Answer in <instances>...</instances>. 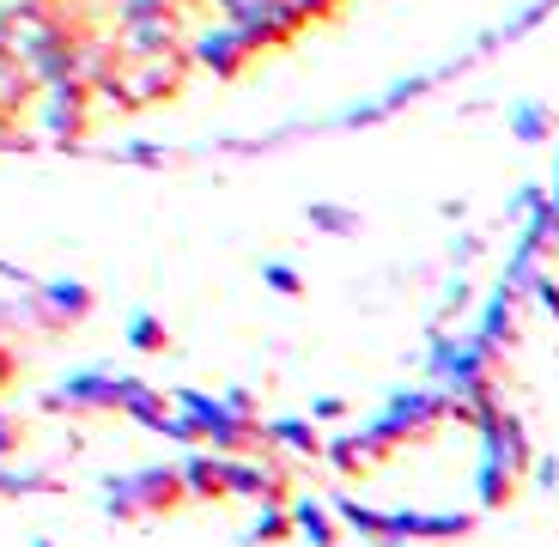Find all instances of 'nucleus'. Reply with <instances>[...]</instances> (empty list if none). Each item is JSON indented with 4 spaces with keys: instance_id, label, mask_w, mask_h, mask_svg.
<instances>
[{
    "instance_id": "obj_1",
    "label": "nucleus",
    "mask_w": 559,
    "mask_h": 547,
    "mask_svg": "<svg viewBox=\"0 0 559 547\" xmlns=\"http://www.w3.org/2000/svg\"><path fill=\"white\" fill-rule=\"evenodd\" d=\"M189 506V480L182 468L153 463V468H134V475H110L104 480V511L122 523H158L170 511Z\"/></svg>"
},
{
    "instance_id": "obj_2",
    "label": "nucleus",
    "mask_w": 559,
    "mask_h": 547,
    "mask_svg": "<svg viewBox=\"0 0 559 547\" xmlns=\"http://www.w3.org/2000/svg\"><path fill=\"white\" fill-rule=\"evenodd\" d=\"M450 414V395H438V390H402V395H390V407H383L378 420L365 426V438H371V450L378 456H390L395 444H407V438H426L438 420Z\"/></svg>"
},
{
    "instance_id": "obj_3",
    "label": "nucleus",
    "mask_w": 559,
    "mask_h": 547,
    "mask_svg": "<svg viewBox=\"0 0 559 547\" xmlns=\"http://www.w3.org/2000/svg\"><path fill=\"white\" fill-rule=\"evenodd\" d=\"M98 310V293L80 281H49L37 286V293H25V305H19V317H25L31 329H43V335H68L73 323H85Z\"/></svg>"
},
{
    "instance_id": "obj_4",
    "label": "nucleus",
    "mask_w": 559,
    "mask_h": 547,
    "mask_svg": "<svg viewBox=\"0 0 559 547\" xmlns=\"http://www.w3.org/2000/svg\"><path fill=\"white\" fill-rule=\"evenodd\" d=\"M122 395H128V378H110V371H73L68 383L43 395L49 414H122Z\"/></svg>"
},
{
    "instance_id": "obj_5",
    "label": "nucleus",
    "mask_w": 559,
    "mask_h": 547,
    "mask_svg": "<svg viewBox=\"0 0 559 547\" xmlns=\"http://www.w3.org/2000/svg\"><path fill=\"white\" fill-rule=\"evenodd\" d=\"M92 110H98V85L92 80H61V85H49V98H43V122H49V134H56L61 146L92 134Z\"/></svg>"
},
{
    "instance_id": "obj_6",
    "label": "nucleus",
    "mask_w": 559,
    "mask_h": 547,
    "mask_svg": "<svg viewBox=\"0 0 559 547\" xmlns=\"http://www.w3.org/2000/svg\"><path fill=\"white\" fill-rule=\"evenodd\" d=\"M231 468V499H255V506H286V487H293V468L280 456H225Z\"/></svg>"
},
{
    "instance_id": "obj_7",
    "label": "nucleus",
    "mask_w": 559,
    "mask_h": 547,
    "mask_svg": "<svg viewBox=\"0 0 559 547\" xmlns=\"http://www.w3.org/2000/svg\"><path fill=\"white\" fill-rule=\"evenodd\" d=\"M189 56H195V68L219 73V80H238V73L255 61V43L243 37L238 25H219V31H201V37L189 43Z\"/></svg>"
},
{
    "instance_id": "obj_8",
    "label": "nucleus",
    "mask_w": 559,
    "mask_h": 547,
    "mask_svg": "<svg viewBox=\"0 0 559 547\" xmlns=\"http://www.w3.org/2000/svg\"><path fill=\"white\" fill-rule=\"evenodd\" d=\"M475 530L468 511H390V542L419 547V542H462Z\"/></svg>"
},
{
    "instance_id": "obj_9",
    "label": "nucleus",
    "mask_w": 559,
    "mask_h": 547,
    "mask_svg": "<svg viewBox=\"0 0 559 547\" xmlns=\"http://www.w3.org/2000/svg\"><path fill=\"white\" fill-rule=\"evenodd\" d=\"M182 480H189V499L195 506H219V499H231V468H225V456H213V450H195V456H182Z\"/></svg>"
},
{
    "instance_id": "obj_10",
    "label": "nucleus",
    "mask_w": 559,
    "mask_h": 547,
    "mask_svg": "<svg viewBox=\"0 0 559 547\" xmlns=\"http://www.w3.org/2000/svg\"><path fill=\"white\" fill-rule=\"evenodd\" d=\"M267 438H274V450H286V456H298V463H317V456H329V444H322L317 420H298V414H286V420H267Z\"/></svg>"
},
{
    "instance_id": "obj_11",
    "label": "nucleus",
    "mask_w": 559,
    "mask_h": 547,
    "mask_svg": "<svg viewBox=\"0 0 559 547\" xmlns=\"http://www.w3.org/2000/svg\"><path fill=\"white\" fill-rule=\"evenodd\" d=\"M322 463L335 468V475H371V463H383V456L371 450L365 432H347V438H329V456Z\"/></svg>"
},
{
    "instance_id": "obj_12",
    "label": "nucleus",
    "mask_w": 559,
    "mask_h": 547,
    "mask_svg": "<svg viewBox=\"0 0 559 547\" xmlns=\"http://www.w3.org/2000/svg\"><path fill=\"white\" fill-rule=\"evenodd\" d=\"M293 518H298V535H305L310 547H335V542H341L335 506H317V499H293Z\"/></svg>"
},
{
    "instance_id": "obj_13",
    "label": "nucleus",
    "mask_w": 559,
    "mask_h": 547,
    "mask_svg": "<svg viewBox=\"0 0 559 547\" xmlns=\"http://www.w3.org/2000/svg\"><path fill=\"white\" fill-rule=\"evenodd\" d=\"M128 347L146 353V359L170 353V323H165V317H153V310H134V317H128Z\"/></svg>"
},
{
    "instance_id": "obj_14",
    "label": "nucleus",
    "mask_w": 559,
    "mask_h": 547,
    "mask_svg": "<svg viewBox=\"0 0 559 547\" xmlns=\"http://www.w3.org/2000/svg\"><path fill=\"white\" fill-rule=\"evenodd\" d=\"M293 535H298V518H293V506H262V511H255V530H250V542H255V547L293 542Z\"/></svg>"
},
{
    "instance_id": "obj_15",
    "label": "nucleus",
    "mask_w": 559,
    "mask_h": 547,
    "mask_svg": "<svg viewBox=\"0 0 559 547\" xmlns=\"http://www.w3.org/2000/svg\"><path fill=\"white\" fill-rule=\"evenodd\" d=\"M286 0H219V13H225V25H238V31H255V25H267V19L280 13Z\"/></svg>"
},
{
    "instance_id": "obj_16",
    "label": "nucleus",
    "mask_w": 559,
    "mask_h": 547,
    "mask_svg": "<svg viewBox=\"0 0 559 547\" xmlns=\"http://www.w3.org/2000/svg\"><path fill=\"white\" fill-rule=\"evenodd\" d=\"M25 444H31V420L13 414V407H0V463H13Z\"/></svg>"
},
{
    "instance_id": "obj_17",
    "label": "nucleus",
    "mask_w": 559,
    "mask_h": 547,
    "mask_svg": "<svg viewBox=\"0 0 559 547\" xmlns=\"http://www.w3.org/2000/svg\"><path fill=\"white\" fill-rule=\"evenodd\" d=\"M25 492H56L49 475H19V468H0V499H25Z\"/></svg>"
},
{
    "instance_id": "obj_18",
    "label": "nucleus",
    "mask_w": 559,
    "mask_h": 547,
    "mask_svg": "<svg viewBox=\"0 0 559 547\" xmlns=\"http://www.w3.org/2000/svg\"><path fill=\"white\" fill-rule=\"evenodd\" d=\"M262 281L274 286L280 298H298V293H305V274H298V267H286V262H267V267H262Z\"/></svg>"
},
{
    "instance_id": "obj_19",
    "label": "nucleus",
    "mask_w": 559,
    "mask_h": 547,
    "mask_svg": "<svg viewBox=\"0 0 559 547\" xmlns=\"http://www.w3.org/2000/svg\"><path fill=\"white\" fill-rule=\"evenodd\" d=\"M310 225H322V231H353L359 213H347V207H310Z\"/></svg>"
},
{
    "instance_id": "obj_20",
    "label": "nucleus",
    "mask_w": 559,
    "mask_h": 547,
    "mask_svg": "<svg viewBox=\"0 0 559 547\" xmlns=\"http://www.w3.org/2000/svg\"><path fill=\"white\" fill-rule=\"evenodd\" d=\"M19 371H25V359H19V353L7 347V341H0V395H7V390L19 383Z\"/></svg>"
},
{
    "instance_id": "obj_21",
    "label": "nucleus",
    "mask_w": 559,
    "mask_h": 547,
    "mask_svg": "<svg viewBox=\"0 0 559 547\" xmlns=\"http://www.w3.org/2000/svg\"><path fill=\"white\" fill-rule=\"evenodd\" d=\"M511 128H518L523 141H535V134L547 128V110H535V104H530V110H518V122H511Z\"/></svg>"
},
{
    "instance_id": "obj_22",
    "label": "nucleus",
    "mask_w": 559,
    "mask_h": 547,
    "mask_svg": "<svg viewBox=\"0 0 559 547\" xmlns=\"http://www.w3.org/2000/svg\"><path fill=\"white\" fill-rule=\"evenodd\" d=\"M341 414H347L341 395H317V402H310V420H341Z\"/></svg>"
},
{
    "instance_id": "obj_23",
    "label": "nucleus",
    "mask_w": 559,
    "mask_h": 547,
    "mask_svg": "<svg viewBox=\"0 0 559 547\" xmlns=\"http://www.w3.org/2000/svg\"><path fill=\"white\" fill-rule=\"evenodd\" d=\"M225 407H231V414H250V420H255V395H250V390H225Z\"/></svg>"
},
{
    "instance_id": "obj_24",
    "label": "nucleus",
    "mask_w": 559,
    "mask_h": 547,
    "mask_svg": "<svg viewBox=\"0 0 559 547\" xmlns=\"http://www.w3.org/2000/svg\"><path fill=\"white\" fill-rule=\"evenodd\" d=\"M305 7V19H335L341 13V0H298Z\"/></svg>"
},
{
    "instance_id": "obj_25",
    "label": "nucleus",
    "mask_w": 559,
    "mask_h": 547,
    "mask_svg": "<svg viewBox=\"0 0 559 547\" xmlns=\"http://www.w3.org/2000/svg\"><path fill=\"white\" fill-rule=\"evenodd\" d=\"M535 298H542V305L559 317V286H554V281H542V274H535Z\"/></svg>"
},
{
    "instance_id": "obj_26",
    "label": "nucleus",
    "mask_w": 559,
    "mask_h": 547,
    "mask_svg": "<svg viewBox=\"0 0 559 547\" xmlns=\"http://www.w3.org/2000/svg\"><path fill=\"white\" fill-rule=\"evenodd\" d=\"M31 547H56V542H31Z\"/></svg>"
}]
</instances>
